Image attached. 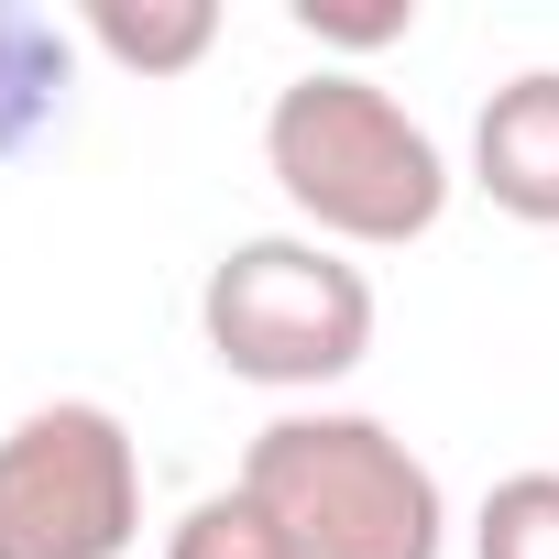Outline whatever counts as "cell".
<instances>
[{
  "instance_id": "52a82bcc",
  "label": "cell",
  "mask_w": 559,
  "mask_h": 559,
  "mask_svg": "<svg viewBox=\"0 0 559 559\" xmlns=\"http://www.w3.org/2000/svg\"><path fill=\"white\" fill-rule=\"evenodd\" d=\"M78 45L110 56L121 78H187V67H209V45H219V0H88V12H78Z\"/></svg>"
},
{
  "instance_id": "277c9868",
  "label": "cell",
  "mask_w": 559,
  "mask_h": 559,
  "mask_svg": "<svg viewBox=\"0 0 559 559\" xmlns=\"http://www.w3.org/2000/svg\"><path fill=\"white\" fill-rule=\"evenodd\" d=\"M143 450L99 395H56L0 428V559H132Z\"/></svg>"
},
{
  "instance_id": "3957f363",
  "label": "cell",
  "mask_w": 559,
  "mask_h": 559,
  "mask_svg": "<svg viewBox=\"0 0 559 559\" xmlns=\"http://www.w3.org/2000/svg\"><path fill=\"white\" fill-rule=\"evenodd\" d=\"M373 274L308 230H252L209 263L198 286V341L219 373L263 395H330L373 362Z\"/></svg>"
},
{
  "instance_id": "7a4b0ae2",
  "label": "cell",
  "mask_w": 559,
  "mask_h": 559,
  "mask_svg": "<svg viewBox=\"0 0 559 559\" xmlns=\"http://www.w3.org/2000/svg\"><path fill=\"white\" fill-rule=\"evenodd\" d=\"M241 493H263L297 559H439L450 548L439 472L362 406H286L274 428H252Z\"/></svg>"
},
{
  "instance_id": "9c48e42d",
  "label": "cell",
  "mask_w": 559,
  "mask_h": 559,
  "mask_svg": "<svg viewBox=\"0 0 559 559\" xmlns=\"http://www.w3.org/2000/svg\"><path fill=\"white\" fill-rule=\"evenodd\" d=\"M472 559H559V472H504L472 515Z\"/></svg>"
},
{
  "instance_id": "5b68a950",
  "label": "cell",
  "mask_w": 559,
  "mask_h": 559,
  "mask_svg": "<svg viewBox=\"0 0 559 559\" xmlns=\"http://www.w3.org/2000/svg\"><path fill=\"white\" fill-rule=\"evenodd\" d=\"M472 187L526 219V230H559V67H526L483 99L472 121Z\"/></svg>"
},
{
  "instance_id": "8992f818",
  "label": "cell",
  "mask_w": 559,
  "mask_h": 559,
  "mask_svg": "<svg viewBox=\"0 0 559 559\" xmlns=\"http://www.w3.org/2000/svg\"><path fill=\"white\" fill-rule=\"evenodd\" d=\"M67 99H78V23L0 0V165H23L45 132H67Z\"/></svg>"
},
{
  "instance_id": "6da1fadb",
  "label": "cell",
  "mask_w": 559,
  "mask_h": 559,
  "mask_svg": "<svg viewBox=\"0 0 559 559\" xmlns=\"http://www.w3.org/2000/svg\"><path fill=\"white\" fill-rule=\"evenodd\" d=\"M263 176L286 187L297 230L330 252H406L450 219V154L439 132L362 67H308L263 110Z\"/></svg>"
},
{
  "instance_id": "30bf717a",
  "label": "cell",
  "mask_w": 559,
  "mask_h": 559,
  "mask_svg": "<svg viewBox=\"0 0 559 559\" xmlns=\"http://www.w3.org/2000/svg\"><path fill=\"white\" fill-rule=\"evenodd\" d=\"M297 34L308 45H341V56H373V45H406L417 34V0H297Z\"/></svg>"
},
{
  "instance_id": "ba28073f",
  "label": "cell",
  "mask_w": 559,
  "mask_h": 559,
  "mask_svg": "<svg viewBox=\"0 0 559 559\" xmlns=\"http://www.w3.org/2000/svg\"><path fill=\"white\" fill-rule=\"evenodd\" d=\"M165 559H297V537L263 515V493H198L176 526H165Z\"/></svg>"
}]
</instances>
